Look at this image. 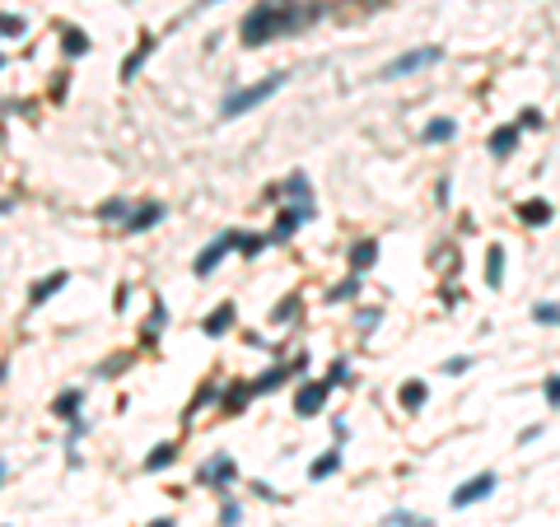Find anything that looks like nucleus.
<instances>
[{
  "mask_svg": "<svg viewBox=\"0 0 560 527\" xmlns=\"http://www.w3.org/2000/svg\"><path fill=\"white\" fill-rule=\"evenodd\" d=\"M285 23H290V19L280 14V5H271V0H267V5H257V10L243 19V42L247 47H262V42H267V33H276V28H285Z\"/></svg>",
  "mask_w": 560,
  "mask_h": 527,
  "instance_id": "obj_1",
  "label": "nucleus"
},
{
  "mask_svg": "<svg viewBox=\"0 0 560 527\" xmlns=\"http://www.w3.org/2000/svg\"><path fill=\"white\" fill-rule=\"evenodd\" d=\"M285 84V75H267L262 84H252V89H234L229 98H224V108H220V117H238V113H247V108H257V103H267L271 94Z\"/></svg>",
  "mask_w": 560,
  "mask_h": 527,
  "instance_id": "obj_2",
  "label": "nucleus"
},
{
  "mask_svg": "<svg viewBox=\"0 0 560 527\" xmlns=\"http://www.w3.org/2000/svg\"><path fill=\"white\" fill-rule=\"evenodd\" d=\"M491 490H495V476H491V471H481V476H471L467 485H458V490H453V509L476 504V499H486Z\"/></svg>",
  "mask_w": 560,
  "mask_h": 527,
  "instance_id": "obj_3",
  "label": "nucleus"
},
{
  "mask_svg": "<svg viewBox=\"0 0 560 527\" xmlns=\"http://www.w3.org/2000/svg\"><path fill=\"white\" fill-rule=\"evenodd\" d=\"M439 57H444L439 47H420V52H406V57H397L388 70H383V75L397 79V75H406V70H420V66H430V61H439Z\"/></svg>",
  "mask_w": 560,
  "mask_h": 527,
  "instance_id": "obj_4",
  "label": "nucleus"
},
{
  "mask_svg": "<svg viewBox=\"0 0 560 527\" xmlns=\"http://www.w3.org/2000/svg\"><path fill=\"white\" fill-rule=\"evenodd\" d=\"M234 243H238L234 234H220V238H215V243L206 247L201 257H196V276H211V271L220 266V257H224V252H229V247H234Z\"/></svg>",
  "mask_w": 560,
  "mask_h": 527,
  "instance_id": "obj_5",
  "label": "nucleus"
},
{
  "mask_svg": "<svg viewBox=\"0 0 560 527\" xmlns=\"http://www.w3.org/2000/svg\"><path fill=\"white\" fill-rule=\"evenodd\" d=\"M323 402H327V382H308V387L294 397V411H299V415H313V411H323Z\"/></svg>",
  "mask_w": 560,
  "mask_h": 527,
  "instance_id": "obj_6",
  "label": "nucleus"
},
{
  "mask_svg": "<svg viewBox=\"0 0 560 527\" xmlns=\"http://www.w3.org/2000/svg\"><path fill=\"white\" fill-rule=\"evenodd\" d=\"M155 220H164V205H159V201H150V205H140V210H135L131 220H126V229H131V234H140V229H150Z\"/></svg>",
  "mask_w": 560,
  "mask_h": 527,
  "instance_id": "obj_7",
  "label": "nucleus"
},
{
  "mask_svg": "<svg viewBox=\"0 0 560 527\" xmlns=\"http://www.w3.org/2000/svg\"><path fill=\"white\" fill-rule=\"evenodd\" d=\"M308 215H313L308 205H303V210H285V215L276 220V229H271V238H290V234H294V225H299V220H308Z\"/></svg>",
  "mask_w": 560,
  "mask_h": 527,
  "instance_id": "obj_8",
  "label": "nucleus"
},
{
  "mask_svg": "<svg viewBox=\"0 0 560 527\" xmlns=\"http://www.w3.org/2000/svg\"><path fill=\"white\" fill-rule=\"evenodd\" d=\"M514 145H518V126H500V131L491 135V154H500V159L509 154Z\"/></svg>",
  "mask_w": 560,
  "mask_h": 527,
  "instance_id": "obj_9",
  "label": "nucleus"
},
{
  "mask_svg": "<svg viewBox=\"0 0 560 527\" xmlns=\"http://www.w3.org/2000/svg\"><path fill=\"white\" fill-rule=\"evenodd\" d=\"M374 257H379V243H374V238H364V243H359L355 252H350V266H355V271H364V266H374Z\"/></svg>",
  "mask_w": 560,
  "mask_h": 527,
  "instance_id": "obj_10",
  "label": "nucleus"
},
{
  "mask_svg": "<svg viewBox=\"0 0 560 527\" xmlns=\"http://www.w3.org/2000/svg\"><path fill=\"white\" fill-rule=\"evenodd\" d=\"M61 285H66V271H56V276H47V280H38L28 299H33V303H43L47 294H56V290H61Z\"/></svg>",
  "mask_w": 560,
  "mask_h": 527,
  "instance_id": "obj_11",
  "label": "nucleus"
},
{
  "mask_svg": "<svg viewBox=\"0 0 560 527\" xmlns=\"http://www.w3.org/2000/svg\"><path fill=\"white\" fill-rule=\"evenodd\" d=\"M234 476V462L229 458H215L211 467H201V481H229Z\"/></svg>",
  "mask_w": 560,
  "mask_h": 527,
  "instance_id": "obj_12",
  "label": "nucleus"
},
{
  "mask_svg": "<svg viewBox=\"0 0 560 527\" xmlns=\"http://www.w3.org/2000/svg\"><path fill=\"white\" fill-rule=\"evenodd\" d=\"M518 215H523L527 225H547V220H551V205H547V201H527Z\"/></svg>",
  "mask_w": 560,
  "mask_h": 527,
  "instance_id": "obj_13",
  "label": "nucleus"
},
{
  "mask_svg": "<svg viewBox=\"0 0 560 527\" xmlns=\"http://www.w3.org/2000/svg\"><path fill=\"white\" fill-rule=\"evenodd\" d=\"M336 467H341V453H327V458H318L313 467H308V476H313V481H323V476H332Z\"/></svg>",
  "mask_w": 560,
  "mask_h": 527,
  "instance_id": "obj_14",
  "label": "nucleus"
},
{
  "mask_svg": "<svg viewBox=\"0 0 560 527\" xmlns=\"http://www.w3.org/2000/svg\"><path fill=\"white\" fill-rule=\"evenodd\" d=\"M453 131H458V126H453V122H448V117H444V122H430V126H425V140H435V145H444V140H453Z\"/></svg>",
  "mask_w": 560,
  "mask_h": 527,
  "instance_id": "obj_15",
  "label": "nucleus"
},
{
  "mask_svg": "<svg viewBox=\"0 0 560 527\" xmlns=\"http://www.w3.org/2000/svg\"><path fill=\"white\" fill-rule=\"evenodd\" d=\"M150 52H155V42H140V52H135V57H126V66H122V79H131L135 70H140V61L150 57Z\"/></svg>",
  "mask_w": 560,
  "mask_h": 527,
  "instance_id": "obj_16",
  "label": "nucleus"
},
{
  "mask_svg": "<svg viewBox=\"0 0 560 527\" xmlns=\"http://www.w3.org/2000/svg\"><path fill=\"white\" fill-rule=\"evenodd\" d=\"M229 317H234V308L224 303V308H220V313H215V317H206V332H211V336H220L224 327H229Z\"/></svg>",
  "mask_w": 560,
  "mask_h": 527,
  "instance_id": "obj_17",
  "label": "nucleus"
},
{
  "mask_svg": "<svg viewBox=\"0 0 560 527\" xmlns=\"http://www.w3.org/2000/svg\"><path fill=\"white\" fill-rule=\"evenodd\" d=\"M164 462H173V443H159V448L150 453V462H145V467H150V471H159Z\"/></svg>",
  "mask_w": 560,
  "mask_h": 527,
  "instance_id": "obj_18",
  "label": "nucleus"
},
{
  "mask_svg": "<svg viewBox=\"0 0 560 527\" xmlns=\"http://www.w3.org/2000/svg\"><path fill=\"white\" fill-rule=\"evenodd\" d=\"M84 47H89V42H84V33H79V28H66V52H70V57H79Z\"/></svg>",
  "mask_w": 560,
  "mask_h": 527,
  "instance_id": "obj_19",
  "label": "nucleus"
},
{
  "mask_svg": "<svg viewBox=\"0 0 560 527\" xmlns=\"http://www.w3.org/2000/svg\"><path fill=\"white\" fill-rule=\"evenodd\" d=\"M500 261H504V252H500V247H491V266H486V280H491V285H500Z\"/></svg>",
  "mask_w": 560,
  "mask_h": 527,
  "instance_id": "obj_20",
  "label": "nucleus"
},
{
  "mask_svg": "<svg viewBox=\"0 0 560 527\" xmlns=\"http://www.w3.org/2000/svg\"><path fill=\"white\" fill-rule=\"evenodd\" d=\"M402 402L406 406H420V402H425V382H411V387L402 392Z\"/></svg>",
  "mask_w": 560,
  "mask_h": 527,
  "instance_id": "obj_21",
  "label": "nucleus"
},
{
  "mask_svg": "<svg viewBox=\"0 0 560 527\" xmlns=\"http://www.w3.org/2000/svg\"><path fill=\"white\" fill-rule=\"evenodd\" d=\"M532 317H537V322H560V308H556V303H537V313H532Z\"/></svg>",
  "mask_w": 560,
  "mask_h": 527,
  "instance_id": "obj_22",
  "label": "nucleus"
},
{
  "mask_svg": "<svg viewBox=\"0 0 560 527\" xmlns=\"http://www.w3.org/2000/svg\"><path fill=\"white\" fill-rule=\"evenodd\" d=\"M75 406H79V392H66V397H61V415H66V420H70V411H75Z\"/></svg>",
  "mask_w": 560,
  "mask_h": 527,
  "instance_id": "obj_23",
  "label": "nucleus"
},
{
  "mask_svg": "<svg viewBox=\"0 0 560 527\" xmlns=\"http://www.w3.org/2000/svg\"><path fill=\"white\" fill-rule=\"evenodd\" d=\"M518 122H523V126H542V113H537V108H523V117H518Z\"/></svg>",
  "mask_w": 560,
  "mask_h": 527,
  "instance_id": "obj_24",
  "label": "nucleus"
},
{
  "mask_svg": "<svg viewBox=\"0 0 560 527\" xmlns=\"http://www.w3.org/2000/svg\"><path fill=\"white\" fill-rule=\"evenodd\" d=\"M23 33V19H14V14H10V19H5V38H19Z\"/></svg>",
  "mask_w": 560,
  "mask_h": 527,
  "instance_id": "obj_25",
  "label": "nucleus"
},
{
  "mask_svg": "<svg viewBox=\"0 0 560 527\" xmlns=\"http://www.w3.org/2000/svg\"><path fill=\"white\" fill-rule=\"evenodd\" d=\"M220 523H224V527H234V523H238V504H224V514H220Z\"/></svg>",
  "mask_w": 560,
  "mask_h": 527,
  "instance_id": "obj_26",
  "label": "nucleus"
},
{
  "mask_svg": "<svg viewBox=\"0 0 560 527\" xmlns=\"http://www.w3.org/2000/svg\"><path fill=\"white\" fill-rule=\"evenodd\" d=\"M547 397H551V406H560V373L547 382Z\"/></svg>",
  "mask_w": 560,
  "mask_h": 527,
  "instance_id": "obj_27",
  "label": "nucleus"
},
{
  "mask_svg": "<svg viewBox=\"0 0 560 527\" xmlns=\"http://www.w3.org/2000/svg\"><path fill=\"white\" fill-rule=\"evenodd\" d=\"M467 364H471V359H462V355H458V359H448V364H444V373H462Z\"/></svg>",
  "mask_w": 560,
  "mask_h": 527,
  "instance_id": "obj_28",
  "label": "nucleus"
},
{
  "mask_svg": "<svg viewBox=\"0 0 560 527\" xmlns=\"http://www.w3.org/2000/svg\"><path fill=\"white\" fill-rule=\"evenodd\" d=\"M150 527H173V518H159V523H150Z\"/></svg>",
  "mask_w": 560,
  "mask_h": 527,
  "instance_id": "obj_29",
  "label": "nucleus"
}]
</instances>
